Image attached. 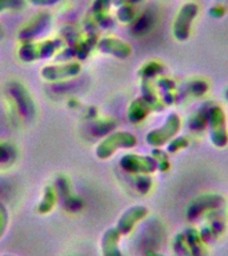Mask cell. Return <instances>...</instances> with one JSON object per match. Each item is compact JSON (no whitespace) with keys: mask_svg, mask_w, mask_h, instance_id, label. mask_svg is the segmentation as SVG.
Here are the masks:
<instances>
[{"mask_svg":"<svg viewBox=\"0 0 228 256\" xmlns=\"http://www.w3.org/2000/svg\"><path fill=\"white\" fill-rule=\"evenodd\" d=\"M207 127L210 132V140L216 148H224L228 144L227 118L223 108L219 106L208 108Z\"/></svg>","mask_w":228,"mask_h":256,"instance_id":"obj_1","label":"cell"},{"mask_svg":"<svg viewBox=\"0 0 228 256\" xmlns=\"http://www.w3.org/2000/svg\"><path fill=\"white\" fill-rule=\"evenodd\" d=\"M180 127H182L180 116L176 112H172L167 116V119H166L162 127L148 132L147 136H146V142L154 148L166 146L168 142H171L178 135V132L180 131Z\"/></svg>","mask_w":228,"mask_h":256,"instance_id":"obj_2","label":"cell"},{"mask_svg":"<svg viewBox=\"0 0 228 256\" xmlns=\"http://www.w3.org/2000/svg\"><path fill=\"white\" fill-rule=\"evenodd\" d=\"M138 144V139L131 132L118 131L107 136L96 148V156L104 160L111 158L120 148H134Z\"/></svg>","mask_w":228,"mask_h":256,"instance_id":"obj_3","label":"cell"},{"mask_svg":"<svg viewBox=\"0 0 228 256\" xmlns=\"http://www.w3.org/2000/svg\"><path fill=\"white\" fill-rule=\"evenodd\" d=\"M224 198L218 194H204V195L198 196L191 203L188 204L186 210V216L190 222H196L200 218H203L208 212L220 210L223 207Z\"/></svg>","mask_w":228,"mask_h":256,"instance_id":"obj_4","label":"cell"},{"mask_svg":"<svg viewBox=\"0 0 228 256\" xmlns=\"http://www.w3.org/2000/svg\"><path fill=\"white\" fill-rule=\"evenodd\" d=\"M60 46H62L60 40H46L42 43L24 42L22 47L19 48V56L23 62L46 59V58H51Z\"/></svg>","mask_w":228,"mask_h":256,"instance_id":"obj_5","label":"cell"},{"mask_svg":"<svg viewBox=\"0 0 228 256\" xmlns=\"http://www.w3.org/2000/svg\"><path fill=\"white\" fill-rule=\"evenodd\" d=\"M198 15V6L194 3L184 4L179 11V15L176 16L175 23H174V36L179 42H186L190 38L191 27L194 19Z\"/></svg>","mask_w":228,"mask_h":256,"instance_id":"obj_6","label":"cell"},{"mask_svg":"<svg viewBox=\"0 0 228 256\" xmlns=\"http://www.w3.org/2000/svg\"><path fill=\"white\" fill-rule=\"evenodd\" d=\"M120 167L124 171L134 174V175H148L158 170L155 159L152 156L136 155V154H127L120 159Z\"/></svg>","mask_w":228,"mask_h":256,"instance_id":"obj_7","label":"cell"},{"mask_svg":"<svg viewBox=\"0 0 228 256\" xmlns=\"http://www.w3.org/2000/svg\"><path fill=\"white\" fill-rule=\"evenodd\" d=\"M51 23V15L48 12H40L35 15L22 30L19 31V39L23 42H28L32 38L40 35L42 32L47 31Z\"/></svg>","mask_w":228,"mask_h":256,"instance_id":"obj_8","label":"cell"},{"mask_svg":"<svg viewBox=\"0 0 228 256\" xmlns=\"http://www.w3.org/2000/svg\"><path fill=\"white\" fill-rule=\"evenodd\" d=\"M10 92H11L12 99L15 100L16 106L19 108L20 114L26 119L34 118V115H35V104H34V100L30 96L27 90L22 84L12 83L10 84Z\"/></svg>","mask_w":228,"mask_h":256,"instance_id":"obj_9","label":"cell"},{"mask_svg":"<svg viewBox=\"0 0 228 256\" xmlns=\"http://www.w3.org/2000/svg\"><path fill=\"white\" fill-rule=\"evenodd\" d=\"M82 71L79 63H67L59 64V66H48L42 70V76L46 80L50 82H58V80H64L74 78L79 75Z\"/></svg>","mask_w":228,"mask_h":256,"instance_id":"obj_10","label":"cell"},{"mask_svg":"<svg viewBox=\"0 0 228 256\" xmlns=\"http://www.w3.org/2000/svg\"><path fill=\"white\" fill-rule=\"evenodd\" d=\"M147 214L148 210L144 206H134V207L128 208L119 219L116 230L120 232V235H127L132 231V228L135 227L138 222L143 220L147 216Z\"/></svg>","mask_w":228,"mask_h":256,"instance_id":"obj_11","label":"cell"},{"mask_svg":"<svg viewBox=\"0 0 228 256\" xmlns=\"http://www.w3.org/2000/svg\"><path fill=\"white\" fill-rule=\"evenodd\" d=\"M216 211L218 210L208 214V216H210V223L207 226H204L199 231L200 238H202L204 244L211 243V242L218 239L223 234L224 230H226V222H224L222 216H219V214Z\"/></svg>","mask_w":228,"mask_h":256,"instance_id":"obj_12","label":"cell"},{"mask_svg":"<svg viewBox=\"0 0 228 256\" xmlns=\"http://www.w3.org/2000/svg\"><path fill=\"white\" fill-rule=\"evenodd\" d=\"M98 50L103 54L111 55L118 59H126L131 55V47L126 42L115 38H104L98 42Z\"/></svg>","mask_w":228,"mask_h":256,"instance_id":"obj_13","label":"cell"},{"mask_svg":"<svg viewBox=\"0 0 228 256\" xmlns=\"http://www.w3.org/2000/svg\"><path fill=\"white\" fill-rule=\"evenodd\" d=\"M183 236L191 256H204V243L196 228H186L183 231Z\"/></svg>","mask_w":228,"mask_h":256,"instance_id":"obj_14","label":"cell"},{"mask_svg":"<svg viewBox=\"0 0 228 256\" xmlns=\"http://www.w3.org/2000/svg\"><path fill=\"white\" fill-rule=\"evenodd\" d=\"M151 107L148 106V103L143 98H138L130 104V107H128V120L131 122V123H140V122H143L146 118L148 116V114L151 112Z\"/></svg>","mask_w":228,"mask_h":256,"instance_id":"obj_15","label":"cell"},{"mask_svg":"<svg viewBox=\"0 0 228 256\" xmlns=\"http://www.w3.org/2000/svg\"><path fill=\"white\" fill-rule=\"evenodd\" d=\"M142 94H143L142 98L147 102L152 111L160 112L166 108V104L162 100V98L158 96V94L155 92V88L150 83V80H143V83H142Z\"/></svg>","mask_w":228,"mask_h":256,"instance_id":"obj_16","label":"cell"},{"mask_svg":"<svg viewBox=\"0 0 228 256\" xmlns=\"http://www.w3.org/2000/svg\"><path fill=\"white\" fill-rule=\"evenodd\" d=\"M120 239V232L116 228H112L110 231L106 232L103 239V250L106 256H122L118 243Z\"/></svg>","mask_w":228,"mask_h":256,"instance_id":"obj_17","label":"cell"},{"mask_svg":"<svg viewBox=\"0 0 228 256\" xmlns=\"http://www.w3.org/2000/svg\"><path fill=\"white\" fill-rule=\"evenodd\" d=\"M164 72L163 64L159 62H148V63L143 64V67L139 70V76L143 80H151L156 76L162 75Z\"/></svg>","mask_w":228,"mask_h":256,"instance_id":"obj_18","label":"cell"},{"mask_svg":"<svg viewBox=\"0 0 228 256\" xmlns=\"http://www.w3.org/2000/svg\"><path fill=\"white\" fill-rule=\"evenodd\" d=\"M151 156L155 159L158 170L160 172H166L170 170V159H168L167 152L163 151V150H159V148H154Z\"/></svg>","mask_w":228,"mask_h":256,"instance_id":"obj_19","label":"cell"},{"mask_svg":"<svg viewBox=\"0 0 228 256\" xmlns=\"http://www.w3.org/2000/svg\"><path fill=\"white\" fill-rule=\"evenodd\" d=\"M56 200V191L55 188L52 187V186H48L46 188V191H44V198L42 200V203L39 206V211L40 212H48L54 207V204H55Z\"/></svg>","mask_w":228,"mask_h":256,"instance_id":"obj_20","label":"cell"},{"mask_svg":"<svg viewBox=\"0 0 228 256\" xmlns=\"http://www.w3.org/2000/svg\"><path fill=\"white\" fill-rule=\"evenodd\" d=\"M136 11L132 4H123L120 6L119 11H118V19L122 22V23H131L135 20Z\"/></svg>","mask_w":228,"mask_h":256,"instance_id":"obj_21","label":"cell"},{"mask_svg":"<svg viewBox=\"0 0 228 256\" xmlns=\"http://www.w3.org/2000/svg\"><path fill=\"white\" fill-rule=\"evenodd\" d=\"M16 158V150L8 143H0V164H8Z\"/></svg>","mask_w":228,"mask_h":256,"instance_id":"obj_22","label":"cell"},{"mask_svg":"<svg viewBox=\"0 0 228 256\" xmlns=\"http://www.w3.org/2000/svg\"><path fill=\"white\" fill-rule=\"evenodd\" d=\"M187 91L192 96H203L208 91V84L204 80H192L187 84Z\"/></svg>","mask_w":228,"mask_h":256,"instance_id":"obj_23","label":"cell"},{"mask_svg":"<svg viewBox=\"0 0 228 256\" xmlns=\"http://www.w3.org/2000/svg\"><path fill=\"white\" fill-rule=\"evenodd\" d=\"M188 147V139L186 136H175L171 142L167 143V152L168 154H175L184 148Z\"/></svg>","mask_w":228,"mask_h":256,"instance_id":"obj_24","label":"cell"},{"mask_svg":"<svg viewBox=\"0 0 228 256\" xmlns=\"http://www.w3.org/2000/svg\"><path fill=\"white\" fill-rule=\"evenodd\" d=\"M207 115L208 110L206 112H199L196 114L190 119V127H191L192 131H200V130H204V127L207 126Z\"/></svg>","mask_w":228,"mask_h":256,"instance_id":"obj_25","label":"cell"},{"mask_svg":"<svg viewBox=\"0 0 228 256\" xmlns=\"http://www.w3.org/2000/svg\"><path fill=\"white\" fill-rule=\"evenodd\" d=\"M174 250H175V252L179 256H191L187 244H186V240H184L183 232H180V234L175 236V239H174Z\"/></svg>","mask_w":228,"mask_h":256,"instance_id":"obj_26","label":"cell"},{"mask_svg":"<svg viewBox=\"0 0 228 256\" xmlns=\"http://www.w3.org/2000/svg\"><path fill=\"white\" fill-rule=\"evenodd\" d=\"M135 186L140 194H147L152 187V179L148 175H146V174L138 175L135 180Z\"/></svg>","mask_w":228,"mask_h":256,"instance_id":"obj_27","label":"cell"},{"mask_svg":"<svg viewBox=\"0 0 228 256\" xmlns=\"http://www.w3.org/2000/svg\"><path fill=\"white\" fill-rule=\"evenodd\" d=\"M115 127H116L115 120H103V122H99V123L95 124L94 134H95V135H104V134L112 131Z\"/></svg>","mask_w":228,"mask_h":256,"instance_id":"obj_28","label":"cell"},{"mask_svg":"<svg viewBox=\"0 0 228 256\" xmlns=\"http://www.w3.org/2000/svg\"><path fill=\"white\" fill-rule=\"evenodd\" d=\"M112 4V0H94L92 3V12L94 15L98 14H107Z\"/></svg>","mask_w":228,"mask_h":256,"instance_id":"obj_29","label":"cell"},{"mask_svg":"<svg viewBox=\"0 0 228 256\" xmlns=\"http://www.w3.org/2000/svg\"><path fill=\"white\" fill-rule=\"evenodd\" d=\"M26 3V0H0V12L10 10H19Z\"/></svg>","mask_w":228,"mask_h":256,"instance_id":"obj_30","label":"cell"},{"mask_svg":"<svg viewBox=\"0 0 228 256\" xmlns=\"http://www.w3.org/2000/svg\"><path fill=\"white\" fill-rule=\"evenodd\" d=\"M158 87L164 92V94H171L174 90L176 88V84L175 82L170 78H160L158 80Z\"/></svg>","mask_w":228,"mask_h":256,"instance_id":"obj_31","label":"cell"},{"mask_svg":"<svg viewBox=\"0 0 228 256\" xmlns=\"http://www.w3.org/2000/svg\"><path fill=\"white\" fill-rule=\"evenodd\" d=\"M28 3L38 6V7H47V6H54V4L59 3L60 0H27Z\"/></svg>","mask_w":228,"mask_h":256,"instance_id":"obj_32","label":"cell"},{"mask_svg":"<svg viewBox=\"0 0 228 256\" xmlns=\"http://www.w3.org/2000/svg\"><path fill=\"white\" fill-rule=\"evenodd\" d=\"M212 18H215V19H219L222 16L226 14V8L222 7V6H216V7H212L211 11H210Z\"/></svg>","mask_w":228,"mask_h":256,"instance_id":"obj_33","label":"cell"},{"mask_svg":"<svg viewBox=\"0 0 228 256\" xmlns=\"http://www.w3.org/2000/svg\"><path fill=\"white\" fill-rule=\"evenodd\" d=\"M6 223H7V212H6L3 206L0 204V234L3 232Z\"/></svg>","mask_w":228,"mask_h":256,"instance_id":"obj_34","label":"cell"},{"mask_svg":"<svg viewBox=\"0 0 228 256\" xmlns=\"http://www.w3.org/2000/svg\"><path fill=\"white\" fill-rule=\"evenodd\" d=\"M140 2H143V0H128L127 3H128V4H132V6H134V4L140 3Z\"/></svg>","mask_w":228,"mask_h":256,"instance_id":"obj_35","label":"cell"},{"mask_svg":"<svg viewBox=\"0 0 228 256\" xmlns=\"http://www.w3.org/2000/svg\"><path fill=\"white\" fill-rule=\"evenodd\" d=\"M148 256H164V255H160V254H156V252H151Z\"/></svg>","mask_w":228,"mask_h":256,"instance_id":"obj_36","label":"cell"},{"mask_svg":"<svg viewBox=\"0 0 228 256\" xmlns=\"http://www.w3.org/2000/svg\"><path fill=\"white\" fill-rule=\"evenodd\" d=\"M3 35V28H2V26H0V36Z\"/></svg>","mask_w":228,"mask_h":256,"instance_id":"obj_37","label":"cell"},{"mask_svg":"<svg viewBox=\"0 0 228 256\" xmlns=\"http://www.w3.org/2000/svg\"><path fill=\"white\" fill-rule=\"evenodd\" d=\"M226 99L228 100V88H227V90H226Z\"/></svg>","mask_w":228,"mask_h":256,"instance_id":"obj_38","label":"cell"}]
</instances>
